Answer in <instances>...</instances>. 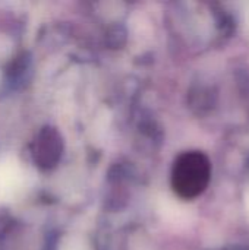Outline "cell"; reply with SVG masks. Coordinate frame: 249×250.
I'll list each match as a JSON object with an SVG mask.
<instances>
[{"label":"cell","mask_w":249,"mask_h":250,"mask_svg":"<svg viewBox=\"0 0 249 250\" xmlns=\"http://www.w3.org/2000/svg\"><path fill=\"white\" fill-rule=\"evenodd\" d=\"M210 174L211 166L207 155L198 151L185 152L175 163L172 185L181 198L194 199L208 186Z\"/></svg>","instance_id":"obj_1"},{"label":"cell","mask_w":249,"mask_h":250,"mask_svg":"<svg viewBox=\"0 0 249 250\" xmlns=\"http://www.w3.org/2000/svg\"><path fill=\"white\" fill-rule=\"evenodd\" d=\"M60 154H62V142L59 133L53 129L43 132L35 144V160H38L41 166L51 167L57 163Z\"/></svg>","instance_id":"obj_2"}]
</instances>
